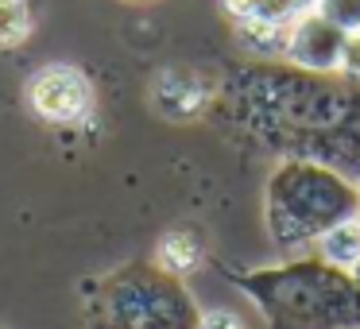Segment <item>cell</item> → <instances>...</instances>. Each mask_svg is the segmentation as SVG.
I'll return each mask as SVG.
<instances>
[{
  "mask_svg": "<svg viewBox=\"0 0 360 329\" xmlns=\"http://www.w3.org/2000/svg\"><path fill=\"white\" fill-rule=\"evenodd\" d=\"M345 47V32L333 27L326 16L314 8H302L287 27V47H283V63L306 74H337Z\"/></svg>",
  "mask_w": 360,
  "mask_h": 329,
  "instance_id": "obj_5",
  "label": "cell"
},
{
  "mask_svg": "<svg viewBox=\"0 0 360 329\" xmlns=\"http://www.w3.org/2000/svg\"><path fill=\"white\" fill-rule=\"evenodd\" d=\"M287 27H283V24H236V32H240V43L252 51V55L283 58V47H287Z\"/></svg>",
  "mask_w": 360,
  "mask_h": 329,
  "instance_id": "obj_10",
  "label": "cell"
},
{
  "mask_svg": "<svg viewBox=\"0 0 360 329\" xmlns=\"http://www.w3.org/2000/svg\"><path fill=\"white\" fill-rule=\"evenodd\" d=\"M202 310L167 267L136 264L105 279L89 310L94 329H198Z\"/></svg>",
  "mask_w": 360,
  "mask_h": 329,
  "instance_id": "obj_3",
  "label": "cell"
},
{
  "mask_svg": "<svg viewBox=\"0 0 360 329\" xmlns=\"http://www.w3.org/2000/svg\"><path fill=\"white\" fill-rule=\"evenodd\" d=\"M27 105L47 124H78L94 109V82H89L86 70H78L70 63H51L32 74Z\"/></svg>",
  "mask_w": 360,
  "mask_h": 329,
  "instance_id": "obj_4",
  "label": "cell"
},
{
  "mask_svg": "<svg viewBox=\"0 0 360 329\" xmlns=\"http://www.w3.org/2000/svg\"><path fill=\"white\" fill-rule=\"evenodd\" d=\"M337 78H345V82H356V86H360V32L345 35L341 63H337Z\"/></svg>",
  "mask_w": 360,
  "mask_h": 329,
  "instance_id": "obj_12",
  "label": "cell"
},
{
  "mask_svg": "<svg viewBox=\"0 0 360 329\" xmlns=\"http://www.w3.org/2000/svg\"><path fill=\"white\" fill-rule=\"evenodd\" d=\"M360 213V182L287 155L264 186V221L283 256H310L318 236Z\"/></svg>",
  "mask_w": 360,
  "mask_h": 329,
  "instance_id": "obj_2",
  "label": "cell"
},
{
  "mask_svg": "<svg viewBox=\"0 0 360 329\" xmlns=\"http://www.w3.org/2000/svg\"><path fill=\"white\" fill-rule=\"evenodd\" d=\"M32 35V8L27 0H0V51H12Z\"/></svg>",
  "mask_w": 360,
  "mask_h": 329,
  "instance_id": "obj_9",
  "label": "cell"
},
{
  "mask_svg": "<svg viewBox=\"0 0 360 329\" xmlns=\"http://www.w3.org/2000/svg\"><path fill=\"white\" fill-rule=\"evenodd\" d=\"M198 329H248V321L236 310H229V306H213V310H202Z\"/></svg>",
  "mask_w": 360,
  "mask_h": 329,
  "instance_id": "obj_13",
  "label": "cell"
},
{
  "mask_svg": "<svg viewBox=\"0 0 360 329\" xmlns=\"http://www.w3.org/2000/svg\"><path fill=\"white\" fill-rule=\"evenodd\" d=\"M298 4H302V8H310V4H314V0H298Z\"/></svg>",
  "mask_w": 360,
  "mask_h": 329,
  "instance_id": "obj_15",
  "label": "cell"
},
{
  "mask_svg": "<svg viewBox=\"0 0 360 329\" xmlns=\"http://www.w3.org/2000/svg\"><path fill=\"white\" fill-rule=\"evenodd\" d=\"M310 8L326 16L333 27H341L345 35L360 32V0H314Z\"/></svg>",
  "mask_w": 360,
  "mask_h": 329,
  "instance_id": "obj_11",
  "label": "cell"
},
{
  "mask_svg": "<svg viewBox=\"0 0 360 329\" xmlns=\"http://www.w3.org/2000/svg\"><path fill=\"white\" fill-rule=\"evenodd\" d=\"M352 279H356V283H360V264H356V267H352Z\"/></svg>",
  "mask_w": 360,
  "mask_h": 329,
  "instance_id": "obj_14",
  "label": "cell"
},
{
  "mask_svg": "<svg viewBox=\"0 0 360 329\" xmlns=\"http://www.w3.org/2000/svg\"><path fill=\"white\" fill-rule=\"evenodd\" d=\"M225 12L236 24H283L302 12L298 0H225Z\"/></svg>",
  "mask_w": 360,
  "mask_h": 329,
  "instance_id": "obj_8",
  "label": "cell"
},
{
  "mask_svg": "<svg viewBox=\"0 0 360 329\" xmlns=\"http://www.w3.org/2000/svg\"><path fill=\"white\" fill-rule=\"evenodd\" d=\"M205 248H202V236L194 228H171V233L159 240V267H167L171 275H190L194 267H202Z\"/></svg>",
  "mask_w": 360,
  "mask_h": 329,
  "instance_id": "obj_7",
  "label": "cell"
},
{
  "mask_svg": "<svg viewBox=\"0 0 360 329\" xmlns=\"http://www.w3.org/2000/svg\"><path fill=\"white\" fill-rule=\"evenodd\" d=\"M240 290L271 329H360V283L318 256L240 275Z\"/></svg>",
  "mask_w": 360,
  "mask_h": 329,
  "instance_id": "obj_1",
  "label": "cell"
},
{
  "mask_svg": "<svg viewBox=\"0 0 360 329\" xmlns=\"http://www.w3.org/2000/svg\"><path fill=\"white\" fill-rule=\"evenodd\" d=\"M310 256H318V259H326L329 267L352 275V267L360 264V213L356 217L337 221L333 228H326V233L318 236V244H314Z\"/></svg>",
  "mask_w": 360,
  "mask_h": 329,
  "instance_id": "obj_6",
  "label": "cell"
}]
</instances>
